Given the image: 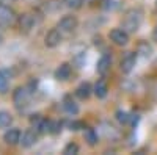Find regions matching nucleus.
<instances>
[{
	"label": "nucleus",
	"instance_id": "1",
	"mask_svg": "<svg viewBox=\"0 0 157 155\" xmlns=\"http://www.w3.org/2000/svg\"><path fill=\"white\" fill-rule=\"evenodd\" d=\"M30 94L32 91L29 89V86H19L14 89V93H13V102H14V105L17 108H22L29 103L30 100Z\"/></svg>",
	"mask_w": 157,
	"mask_h": 155
},
{
	"label": "nucleus",
	"instance_id": "2",
	"mask_svg": "<svg viewBox=\"0 0 157 155\" xmlns=\"http://www.w3.org/2000/svg\"><path fill=\"white\" fill-rule=\"evenodd\" d=\"M61 39H63L61 30H58V28H52V30H49L47 35L44 36V44H46V47H49V49H54V47L60 46Z\"/></svg>",
	"mask_w": 157,
	"mask_h": 155
},
{
	"label": "nucleus",
	"instance_id": "3",
	"mask_svg": "<svg viewBox=\"0 0 157 155\" xmlns=\"http://www.w3.org/2000/svg\"><path fill=\"white\" fill-rule=\"evenodd\" d=\"M77 25H78L77 17L68 14V16H63V17L60 19V22H58V28H60L61 31H64V33H71V31H74V30L77 28Z\"/></svg>",
	"mask_w": 157,
	"mask_h": 155
},
{
	"label": "nucleus",
	"instance_id": "4",
	"mask_svg": "<svg viewBox=\"0 0 157 155\" xmlns=\"http://www.w3.org/2000/svg\"><path fill=\"white\" fill-rule=\"evenodd\" d=\"M140 22H141V16L138 13H129L124 24H123V27L126 31H137L140 27Z\"/></svg>",
	"mask_w": 157,
	"mask_h": 155
},
{
	"label": "nucleus",
	"instance_id": "5",
	"mask_svg": "<svg viewBox=\"0 0 157 155\" xmlns=\"http://www.w3.org/2000/svg\"><path fill=\"white\" fill-rule=\"evenodd\" d=\"M38 132L36 130H32V128H27L22 135H21V146L25 147V149H29L32 146L36 144V141H38Z\"/></svg>",
	"mask_w": 157,
	"mask_h": 155
},
{
	"label": "nucleus",
	"instance_id": "6",
	"mask_svg": "<svg viewBox=\"0 0 157 155\" xmlns=\"http://www.w3.org/2000/svg\"><path fill=\"white\" fill-rule=\"evenodd\" d=\"M16 19V13L6 5H0V25H11Z\"/></svg>",
	"mask_w": 157,
	"mask_h": 155
},
{
	"label": "nucleus",
	"instance_id": "7",
	"mask_svg": "<svg viewBox=\"0 0 157 155\" xmlns=\"http://www.w3.org/2000/svg\"><path fill=\"white\" fill-rule=\"evenodd\" d=\"M110 39H112V42H115L116 46H126L127 42H129V35H127V31L123 28H113L112 31H110Z\"/></svg>",
	"mask_w": 157,
	"mask_h": 155
},
{
	"label": "nucleus",
	"instance_id": "8",
	"mask_svg": "<svg viewBox=\"0 0 157 155\" xmlns=\"http://www.w3.org/2000/svg\"><path fill=\"white\" fill-rule=\"evenodd\" d=\"M135 63H137V54L135 52H127L121 60V71L124 74H129L135 68Z\"/></svg>",
	"mask_w": 157,
	"mask_h": 155
},
{
	"label": "nucleus",
	"instance_id": "9",
	"mask_svg": "<svg viewBox=\"0 0 157 155\" xmlns=\"http://www.w3.org/2000/svg\"><path fill=\"white\" fill-rule=\"evenodd\" d=\"M21 130L19 128H8V130L5 132V135H3V141L6 144H10V146H16V144H21Z\"/></svg>",
	"mask_w": 157,
	"mask_h": 155
},
{
	"label": "nucleus",
	"instance_id": "10",
	"mask_svg": "<svg viewBox=\"0 0 157 155\" xmlns=\"http://www.w3.org/2000/svg\"><path fill=\"white\" fill-rule=\"evenodd\" d=\"M110 64H112V57L109 54H104L99 60H98V64H96V71L98 74L101 75H105L110 69Z\"/></svg>",
	"mask_w": 157,
	"mask_h": 155
},
{
	"label": "nucleus",
	"instance_id": "11",
	"mask_svg": "<svg viewBox=\"0 0 157 155\" xmlns=\"http://www.w3.org/2000/svg\"><path fill=\"white\" fill-rule=\"evenodd\" d=\"M71 64L69 63H61L60 66L55 69V79L60 80V82H64V80H68L69 77H71Z\"/></svg>",
	"mask_w": 157,
	"mask_h": 155
},
{
	"label": "nucleus",
	"instance_id": "12",
	"mask_svg": "<svg viewBox=\"0 0 157 155\" xmlns=\"http://www.w3.org/2000/svg\"><path fill=\"white\" fill-rule=\"evenodd\" d=\"M33 25H35V17L32 14H29V13H25V14H22L19 17V28L22 31H30L33 28Z\"/></svg>",
	"mask_w": 157,
	"mask_h": 155
},
{
	"label": "nucleus",
	"instance_id": "13",
	"mask_svg": "<svg viewBox=\"0 0 157 155\" xmlns=\"http://www.w3.org/2000/svg\"><path fill=\"white\" fill-rule=\"evenodd\" d=\"M91 91H93L91 85H90L88 82H83V83H80V85H78V86L75 88V96H77L78 99L85 100V99H88V97H90Z\"/></svg>",
	"mask_w": 157,
	"mask_h": 155
},
{
	"label": "nucleus",
	"instance_id": "14",
	"mask_svg": "<svg viewBox=\"0 0 157 155\" xmlns=\"http://www.w3.org/2000/svg\"><path fill=\"white\" fill-rule=\"evenodd\" d=\"M93 91H94L98 99H104V97H107V94H109V86H107V83L104 80H99V82H96Z\"/></svg>",
	"mask_w": 157,
	"mask_h": 155
},
{
	"label": "nucleus",
	"instance_id": "15",
	"mask_svg": "<svg viewBox=\"0 0 157 155\" xmlns=\"http://www.w3.org/2000/svg\"><path fill=\"white\" fill-rule=\"evenodd\" d=\"M63 110L66 111L68 114H71V116H75L78 113V105L71 97H64V100H63Z\"/></svg>",
	"mask_w": 157,
	"mask_h": 155
},
{
	"label": "nucleus",
	"instance_id": "16",
	"mask_svg": "<svg viewBox=\"0 0 157 155\" xmlns=\"http://www.w3.org/2000/svg\"><path fill=\"white\" fill-rule=\"evenodd\" d=\"M83 139L86 141L88 146H96L98 141H99V136H98V132L94 128H86L83 132Z\"/></svg>",
	"mask_w": 157,
	"mask_h": 155
},
{
	"label": "nucleus",
	"instance_id": "17",
	"mask_svg": "<svg viewBox=\"0 0 157 155\" xmlns=\"http://www.w3.org/2000/svg\"><path fill=\"white\" fill-rule=\"evenodd\" d=\"M137 54H140L141 57H145V58H149L152 55V47L151 44H148L146 41H141L137 47Z\"/></svg>",
	"mask_w": 157,
	"mask_h": 155
},
{
	"label": "nucleus",
	"instance_id": "18",
	"mask_svg": "<svg viewBox=\"0 0 157 155\" xmlns=\"http://www.w3.org/2000/svg\"><path fill=\"white\" fill-rule=\"evenodd\" d=\"M13 122V116L11 113L5 111V110H0V128H6L10 127Z\"/></svg>",
	"mask_w": 157,
	"mask_h": 155
},
{
	"label": "nucleus",
	"instance_id": "19",
	"mask_svg": "<svg viewBox=\"0 0 157 155\" xmlns=\"http://www.w3.org/2000/svg\"><path fill=\"white\" fill-rule=\"evenodd\" d=\"M78 146L75 144V143H68L66 146H64V149H63V153L64 155H77L78 153Z\"/></svg>",
	"mask_w": 157,
	"mask_h": 155
},
{
	"label": "nucleus",
	"instance_id": "20",
	"mask_svg": "<svg viewBox=\"0 0 157 155\" xmlns=\"http://www.w3.org/2000/svg\"><path fill=\"white\" fill-rule=\"evenodd\" d=\"M49 125H50V121H47V119H43L41 122H39V124L35 127V130H36L38 133H41V135H44V133H49Z\"/></svg>",
	"mask_w": 157,
	"mask_h": 155
},
{
	"label": "nucleus",
	"instance_id": "21",
	"mask_svg": "<svg viewBox=\"0 0 157 155\" xmlns=\"http://www.w3.org/2000/svg\"><path fill=\"white\" fill-rule=\"evenodd\" d=\"M8 86H10V82L6 79V75L0 71V94H5L8 91Z\"/></svg>",
	"mask_w": 157,
	"mask_h": 155
},
{
	"label": "nucleus",
	"instance_id": "22",
	"mask_svg": "<svg viewBox=\"0 0 157 155\" xmlns=\"http://www.w3.org/2000/svg\"><path fill=\"white\" fill-rule=\"evenodd\" d=\"M60 132H61V122H60V121H50L49 133H50V135H58Z\"/></svg>",
	"mask_w": 157,
	"mask_h": 155
},
{
	"label": "nucleus",
	"instance_id": "23",
	"mask_svg": "<svg viewBox=\"0 0 157 155\" xmlns=\"http://www.w3.org/2000/svg\"><path fill=\"white\" fill-rule=\"evenodd\" d=\"M63 3L66 5L68 8H72V9H78L82 5H83V0H63Z\"/></svg>",
	"mask_w": 157,
	"mask_h": 155
},
{
	"label": "nucleus",
	"instance_id": "24",
	"mask_svg": "<svg viewBox=\"0 0 157 155\" xmlns=\"http://www.w3.org/2000/svg\"><path fill=\"white\" fill-rule=\"evenodd\" d=\"M116 119H118V122H121V124H127L129 119H130V116L126 111H123V110H118L116 111Z\"/></svg>",
	"mask_w": 157,
	"mask_h": 155
},
{
	"label": "nucleus",
	"instance_id": "25",
	"mask_svg": "<svg viewBox=\"0 0 157 155\" xmlns=\"http://www.w3.org/2000/svg\"><path fill=\"white\" fill-rule=\"evenodd\" d=\"M72 63L75 64V68H82L83 66V63H85V54H78L74 57Z\"/></svg>",
	"mask_w": 157,
	"mask_h": 155
},
{
	"label": "nucleus",
	"instance_id": "26",
	"mask_svg": "<svg viewBox=\"0 0 157 155\" xmlns=\"http://www.w3.org/2000/svg\"><path fill=\"white\" fill-rule=\"evenodd\" d=\"M43 119H44V118H43V116L39 114V113H33V114L30 116V124H32L33 127H36V125H38L39 122L43 121Z\"/></svg>",
	"mask_w": 157,
	"mask_h": 155
},
{
	"label": "nucleus",
	"instance_id": "27",
	"mask_svg": "<svg viewBox=\"0 0 157 155\" xmlns=\"http://www.w3.org/2000/svg\"><path fill=\"white\" fill-rule=\"evenodd\" d=\"M68 127H69V130L77 132V130H80V128H83V122L82 121H71Z\"/></svg>",
	"mask_w": 157,
	"mask_h": 155
},
{
	"label": "nucleus",
	"instance_id": "28",
	"mask_svg": "<svg viewBox=\"0 0 157 155\" xmlns=\"http://www.w3.org/2000/svg\"><path fill=\"white\" fill-rule=\"evenodd\" d=\"M113 6H115V2H113V0H101V8H102V9L109 11V9H112Z\"/></svg>",
	"mask_w": 157,
	"mask_h": 155
},
{
	"label": "nucleus",
	"instance_id": "29",
	"mask_svg": "<svg viewBox=\"0 0 157 155\" xmlns=\"http://www.w3.org/2000/svg\"><path fill=\"white\" fill-rule=\"evenodd\" d=\"M152 41H155V42H157V27L152 30Z\"/></svg>",
	"mask_w": 157,
	"mask_h": 155
},
{
	"label": "nucleus",
	"instance_id": "30",
	"mask_svg": "<svg viewBox=\"0 0 157 155\" xmlns=\"http://www.w3.org/2000/svg\"><path fill=\"white\" fill-rule=\"evenodd\" d=\"M2 42H3V33L0 31V44H2Z\"/></svg>",
	"mask_w": 157,
	"mask_h": 155
},
{
	"label": "nucleus",
	"instance_id": "31",
	"mask_svg": "<svg viewBox=\"0 0 157 155\" xmlns=\"http://www.w3.org/2000/svg\"><path fill=\"white\" fill-rule=\"evenodd\" d=\"M0 2H2V0H0Z\"/></svg>",
	"mask_w": 157,
	"mask_h": 155
}]
</instances>
